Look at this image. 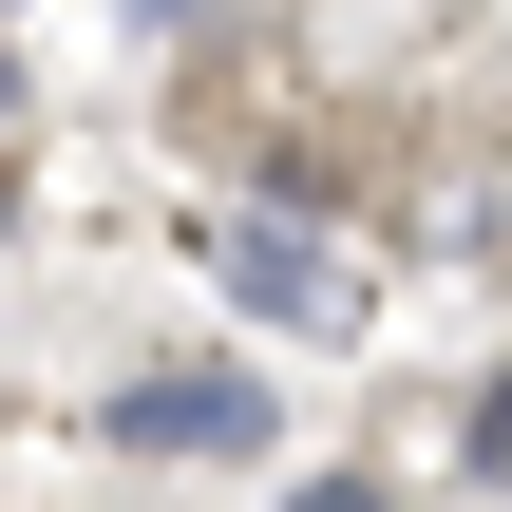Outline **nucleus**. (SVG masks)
I'll use <instances>...</instances> for the list:
<instances>
[{"mask_svg": "<svg viewBox=\"0 0 512 512\" xmlns=\"http://www.w3.org/2000/svg\"><path fill=\"white\" fill-rule=\"evenodd\" d=\"M475 475L512 494V380H475Z\"/></svg>", "mask_w": 512, "mask_h": 512, "instance_id": "7ed1b4c3", "label": "nucleus"}, {"mask_svg": "<svg viewBox=\"0 0 512 512\" xmlns=\"http://www.w3.org/2000/svg\"><path fill=\"white\" fill-rule=\"evenodd\" d=\"M95 437H133V456H247L266 437V399L247 380H209V361H152V380H114V418Z\"/></svg>", "mask_w": 512, "mask_h": 512, "instance_id": "f03ea898", "label": "nucleus"}, {"mask_svg": "<svg viewBox=\"0 0 512 512\" xmlns=\"http://www.w3.org/2000/svg\"><path fill=\"white\" fill-rule=\"evenodd\" d=\"M228 304H266V323H304V342H361L342 247H323V228H285V209H247V228H228Z\"/></svg>", "mask_w": 512, "mask_h": 512, "instance_id": "f257e3e1", "label": "nucleus"}, {"mask_svg": "<svg viewBox=\"0 0 512 512\" xmlns=\"http://www.w3.org/2000/svg\"><path fill=\"white\" fill-rule=\"evenodd\" d=\"M285 512H380V475H323V494H285Z\"/></svg>", "mask_w": 512, "mask_h": 512, "instance_id": "20e7f679", "label": "nucleus"}]
</instances>
